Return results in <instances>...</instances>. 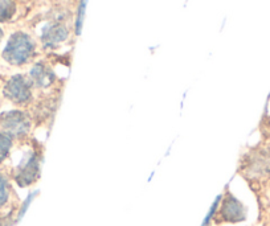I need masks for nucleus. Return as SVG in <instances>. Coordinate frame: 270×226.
I'll use <instances>...</instances> for the list:
<instances>
[{"label": "nucleus", "instance_id": "f257e3e1", "mask_svg": "<svg viewBox=\"0 0 270 226\" xmlns=\"http://www.w3.org/2000/svg\"><path fill=\"white\" fill-rule=\"evenodd\" d=\"M35 50V44L32 38L23 32H16L8 40V44L3 52L4 60L12 65H21L27 62Z\"/></svg>", "mask_w": 270, "mask_h": 226}, {"label": "nucleus", "instance_id": "f03ea898", "mask_svg": "<svg viewBox=\"0 0 270 226\" xmlns=\"http://www.w3.org/2000/svg\"><path fill=\"white\" fill-rule=\"evenodd\" d=\"M220 207L216 208V211L211 217L217 225L223 224H237L247 219V209L235 196L231 193H225L220 197Z\"/></svg>", "mask_w": 270, "mask_h": 226}, {"label": "nucleus", "instance_id": "7ed1b4c3", "mask_svg": "<svg viewBox=\"0 0 270 226\" xmlns=\"http://www.w3.org/2000/svg\"><path fill=\"white\" fill-rule=\"evenodd\" d=\"M0 127L8 136H23L29 131L31 122L21 112H9L0 116Z\"/></svg>", "mask_w": 270, "mask_h": 226}, {"label": "nucleus", "instance_id": "20e7f679", "mask_svg": "<svg viewBox=\"0 0 270 226\" xmlns=\"http://www.w3.org/2000/svg\"><path fill=\"white\" fill-rule=\"evenodd\" d=\"M4 94L15 104H25L31 98V85L23 76L12 77L4 88Z\"/></svg>", "mask_w": 270, "mask_h": 226}, {"label": "nucleus", "instance_id": "39448f33", "mask_svg": "<svg viewBox=\"0 0 270 226\" xmlns=\"http://www.w3.org/2000/svg\"><path fill=\"white\" fill-rule=\"evenodd\" d=\"M37 176H39V160L36 156H31V159H28L27 163L23 167H20L16 173V183L20 187H28L32 183H35Z\"/></svg>", "mask_w": 270, "mask_h": 226}, {"label": "nucleus", "instance_id": "423d86ee", "mask_svg": "<svg viewBox=\"0 0 270 226\" xmlns=\"http://www.w3.org/2000/svg\"><path fill=\"white\" fill-rule=\"evenodd\" d=\"M68 37V29L62 24H53L44 29L43 42L48 46L57 45Z\"/></svg>", "mask_w": 270, "mask_h": 226}, {"label": "nucleus", "instance_id": "0eeeda50", "mask_svg": "<svg viewBox=\"0 0 270 226\" xmlns=\"http://www.w3.org/2000/svg\"><path fill=\"white\" fill-rule=\"evenodd\" d=\"M31 78L37 86L40 88H46L52 84L53 81V74L45 65L43 64H37L33 66V69L31 70Z\"/></svg>", "mask_w": 270, "mask_h": 226}, {"label": "nucleus", "instance_id": "6e6552de", "mask_svg": "<svg viewBox=\"0 0 270 226\" xmlns=\"http://www.w3.org/2000/svg\"><path fill=\"white\" fill-rule=\"evenodd\" d=\"M16 5L12 0H0V23L8 21L15 15Z\"/></svg>", "mask_w": 270, "mask_h": 226}, {"label": "nucleus", "instance_id": "1a4fd4ad", "mask_svg": "<svg viewBox=\"0 0 270 226\" xmlns=\"http://www.w3.org/2000/svg\"><path fill=\"white\" fill-rule=\"evenodd\" d=\"M11 138L7 134H0V161H3L7 157L8 152L11 150Z\"/></svg>", "mask_w": 270, "mask_h": 226}, {"label": "nucleus", "instance_id": "9d476101", "mask_svg": "<svg viewBox=\"0 0 270 226\" xmlns=\"http://www.w3.org/2000/svg\"><path fill=\"white\" fill-rule=\"evenodd\" d=\"M9 197V187H8L7 179L0 173V208L8 201Z\"/></svg>", "mask_w": 270, "mask_h": 226}, {"label": "nucleus", "instance_id": "9b49d317", "mask_svg": "<svg viewBox=\"0 0 270 226\" xmlns=\"http://www.w3.org/2000/svg\"><path fill=\"white\" fill-rule=\"evenodd\" d=\"M84 11H85V4L81 3V7H80V11H78V19H77V35L81 31L82 25V19H84Z\"/></svg>", "mask_w": 270, "mask_h": 226}, {"label": "nucleus", "instance_id": "f8f14e48", "mask_svg": "<svg viewBox=\"0 0 270 226\" xmlns=\"http://www.w3.org/2000/svg\"><path fill=\"white\" fill-rule=\"evenodd\" d=\"M5 223H7V220L1 219V217H0V226H5V225H7Z\"/></svg>", "mask_w": 270, "mask_h": 226}, {"label": "nucleus", "instance_id": "ddd939ff", "mask_svg": "<svg viewBox=\"0 0 270 226\" xmlns=\"http://www.w3.org/2000/svg\"><path fill=\"white\" fill-rule=\"evenodd\" d=\"M1 38H3V31L0 29V41H1Z\"/></svg>", "mask_w": 270, "mask_h": 226}]
</instances>
